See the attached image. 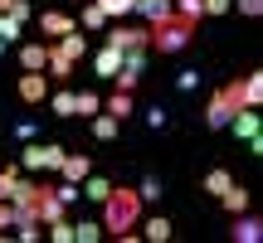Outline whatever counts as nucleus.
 <instances>
[{
  "label": "nucleus",
  "instance_id": "f257e3e1",
  "mask_svg": "<svg viewBox=\"0 0 263 243\" xmlns=\"http://www.w3.org/2000/svg\"><path fill=\"white\" fill-rule=\"evenodd\" d=\"M103 234H127V229H137L141 224V195L137 190H127V185H112L107 190V199H103Z\"/></svg>",
  "mask_w": 263,
  "mask_h": 243
},
{
  "label": "nucleus",
  "instance_id": "f03ea898",
  "mask_svg": "<svg viewBox=\"0 0 263 243\" xmlns=\"http://www.w3.org/2000/svg\"><path fill=\"white\" fill-rule=\"evenodd\" d=\"M190 39H195V19H185V15L156 19V25L146 29V49H156V54H180Z\"/></svg>",
  "mask_w": 263,
  "mask_h": 243
},
{
  "label": "nucleus",
  "instance_id": "7ed1b4c3",
  "mask_svg": "<svg viewBox=\"0 0 263 243\" xmlns=\"http://www.w3.org/2000/svg\"><path fill=\"white\" fill-rule=\"evenodd\" d=\"M239 78L234 83H224V88H215V93H210V103H205V127L210 131H219V127H229V117L239 112Z\"/></svg>",
  "mask_w": 263,
  "mask_h": 243
},
{
  "label": "nucleus",
  "instance_id": "20e7f679",
  "mask_svg": "<svg viewBox=\"0 0 263 243\" xmlns=\"http://www.w3.org/2000/svg\"><path fill=\"white\" fill-rule=\"evenodd\" d=\"M64 156H68L64 146H49V141H25L20 170H29V175H34V170H59V166H64Z\"/></svg>",
  "mask_w": 263,
  "mask_h": 243
},
{
  "label": "nucleus",
  "instance_id": "39448f33",
  "mask_svg": "<svg viewBox=\"0 0 263 243\" xmlns=\"http://www.w3.org/2000/svg\"><path fill=\"white\" fill-rule=\"evenodd\" d=\"M107 44H112L117 54L146 49V29H137V25H122V19H112V25H107Z\"/></svg>",
  "mask_w": 263,
  "mask_h": 243
},
{
  "label": "nucleus",
  "instance_id": "423d86ee",
  "mask_svg": "<svg viewBox=\"0 0 263 243\" xmlns=\"http://www.w3.org/2000/svg\"><path fill=\"white\" fill-rule=\"evenodd\" d=\"M29 209L39 214V224H54V219H64V205H59L54 185H39V190H34V199H29Z\"/></svg>",
  "mask_w": 263,
  "mask_h": 243
},
{
  "label": "nucleus",
  "instance_id": "0eeeda50",
  "mask_svg": "<svg viewBox=\"0 0 263 243\" xmlns=\"http://www.w3.org/2000/svg\"><path fill=\"white\" fill-rule=\"evenodd\" d=\"M229 219H234V229H229V238H234V243H258L263 238V219L258 214L239 209V214H229Z\"/></svg>",
  "mask_w": 263,
  "mask_h": 243
},
{
  "label": "nucleus",
  "instance_id": "6e6552de",
  "mask_svg": "<svg viewBox=\"0 0 263 243\" xmlns=\"http://www.w3.org/2000/svg\"><path fill=\"white\" fill-rule=\"evenodd\" d=\"M44 97H49V78H44V68H39V73H20V103L39 107Z\"/></svg>",
  "mask_w": 263,
  "mask_h": 243
},
{
  "label": "nucleus",
  "instance_id": "1a4fd4ad",
  "mask_svg": "<svg viewBox=\"0 0 263 243\" xmlns=\"http://www.w3.org/2000/svg\"><path fill=\"white\" fill-rule=\"evenodd\" d=\"M39 29L54 34V39H64V34H73V29H78V19L64 15V10H44V15H39Z\"/></svg>",
  "mask_w": 263,
  "mask_h": 243
},
{
  "label": "nucleus",
  "instance_id": "9d476101",
  "mask_svg": "<svg viewBox=\"0 0 263 243\" xmlns=\"http://www.w3.org/2000/svg\"><path fill=\"white\" fill-rule=\"evenodd\" d=\"M239 103H244V107H263V73H258V68L239 78Z\"/></svg>",
  "mask_w": 263,
  "mask_h": 243
},
{
  "label": "nucleus",
  "instance_id": "9b49d317",
  "mask_svg": "<svg viewBox=\"0 0 263 243\" xmlns=\"http://www.w3.org/2000/svg\"><path fill=\"white\" fill-rule=\"evenodd\" d=\"M229 131H234V136H258V107H239L234 117H229Z\"/></svg>",
  "mask_w": 263,
  "mask_h": 243
},
{
  "label": "nucleus",
  "instance_id": "f8f14e48",
  "mask_svg": "<svg viewBox=\"0 0 263 243\" xmlns=\"http://www.w3.org/2000/svg\"><path fill=\"white\" fill-rule=\"evenodd\" d=\"M49 64V44H20V68L25 73H39Z\"/></svg>",
  "mask_w": 263,
  "mask_h": 243
},
{
  "label": "nucleus",
  "instance_id": "ddd939ff",
  "mask_svg": "<svg viewBox=\"0 0 263 243\" xmlns=\"http://www.w3.org/2000/svg\"><path fill=\"white\" fill-rule=\"evenodd\" d=\"M103 112H112L117 121H127L132 112H137V97H132V93H122V88H117L112 97H103Z\"/></svg>",
  "mask_w": 263,
  "mask_h": 243
},
{
  "label": "nucleus",
  "instance_id": "4468645a",
  "mask_svg": "<svg viewBox=\"0 0 263 243\" xmlns=\"http://www.w3.org/2000/svg\"><path fill=\"white\" fill-rule=\"evenodd\" d=\"M59 175H64V180H73V185H83V175H93V160H88V156H64Z\"/></svg>",
  "mask_w": 263,
  "mask_h": 243
},
{
  "label": "nucleus",
  "instance_id": "2eb2a0df",
  "mask_svg": "<svg viewBox=\"0 0 263 243\" xmlns=\"http://www.w3.org/2000/svg\"><path fill=\"white\" fill-rule=\"evenodd\" d=\"M219 205H224L229 214H239V209H249V190L239 185V180H229V185L219 190Z\"/></svg>",
  "mask_w": 263,
  "mask_h": 243
},
{
  "label": "nucleus",
  "instance_id": "dca6fc26",
  "mask_svg": "<svg viewBox=\"0 0 263 243\" xmlns=\"http://www.w3.org/2000/svg\"><path fill=\"white\" fill-rule=\"evenodd\" d=\"M93 68H98V78H112L117 68H122V54H117L112 44H103V49L93 54Z\"/></svg>",
  "mask_w": 263,
  "mask_h": 243
},
{
  "label": "nucleus",
  "instance_id": "f3484780",
  "mask_svg": "<svg viewBox=\"0 0 263 243\" xmlns=\"http://www.w3.org/2000/svg\"><path fill=\"white\" fill-rule=\"evenodd\" d=\"M132 10H137V15H146L151 25H156V19H171V15H176V10H171V0H132Z\"/></svg>",
  "mask_w": 263,
  "mask_h": 243
},
{
  "label": "nucleus",
  "instance_id": "a211bd4d",
  "mask_svg": "<svg viewBox=\"0 0 263 243\" xmlns=\"http://www.w3.org/2000/svg\"><path fill=\"white\" fill-rule=\"evenodd\" d=\"M117 131H122V121L112 112H93V136L98 141H117Z\"/></svg>",
  "mask_w": 263,
  "mask_h": 243
},
{
  "label": "nucleus",
  "instance_id": "6ab92c4d",
  "mask_svg": "<svg viewBox=\"0 0 263 243\" xmlns=\"http://www.w3.org/2000/svg\"><path fill=\"white\" fill-rule=\"evenodd\" d=\"M103 112V97L93 93V88H83V93H73V117H93Z\"/></svg>",
  "mask_w": 263,
  "mask_h": 243
},
{
  "label": "nucleus",
  "instance_id": "aec40b11",
  "mask_svg": "<svg viewBox=\"0 0 263 243\" xmlns=\"http://www.w3.org/2000/svg\"><path fill=\"white\" fill-rule=\"evenodd\" d=\"M171 234H176V229H171L166 214H156V219H146V224H141V238H151V243H166Z\"/></svg>",
  "mask_w": 263,
  "mask_h": 243
},
{
  "label": "nucleus",
  "instance_id": "412c9836",
  "mask_svg": "<svg viewBox=\"0 0 263 243\" xmlns=\"http://www.w3.org/2000/svg\"><path fill=\"white\" fill-rule=\"evenodd\" d=\"M44 103H49L54 117H73V88H59V93H49Z\"/></svg>",
  "mask_w": 263,
  "mask_h": 243
},
{
  "label": "nucleus",
  "instance_id": "4be33fe9",
  "mask_svg": "<svg viewBox=\"0 0 263 243\" xmlns=\"http://www.w3.org/2000/svg\"><path fill=\"white\" fill-rule=\"evenodd\" d=\"M107 190H112V180H103V175H83V190H78V195L103 205V199H107Z\"/></svg>",
  "mask_w": 263,
  "mask_h": 243
},
{
  "label": "nucleus",
  "instance_id": "5701e85b",
  "mask_svg": "<svg viewBox=\"0 0 263 243\" xmlns=\"http://www.w3.org/2000/svg\"><path fill=\"white\" fill-rule=\"evenodd\" d=\"M229 180H234V175H229L224 166H215V170H205V180H200V190H205V195H215V199H219V190H224Z\"/></svg>",
  "mask_w": 263,
  "mask_h": 243
},
{
  "label": "nucleus",
  "instance_id": "b1692460",
  "mask_svg": "<svg viewBox=\"0 0 263 243\" xmlns=\"http://www.w3.org/2000/svg\"><path fill=\"white\" fill-rule=\"evenodd\" d=\"M112 25V19L103 15V5H98V0H83V29H107Z\"/></svg>",
  "mask_w": 263,
  "mask_h": 243
},
{
  "label": "nucleus",
  "instance_id": "393cba45",
  "mask_svg": "<svg viewBox=\"0 0 263 243\" xmlns=\"http://www.w3.org/2000/svg\"><path fill=\"white\" fill-rule=\"evenodd\" d=\"M103 238V224L98 219H83V224H73V243H98Z\"/></svg>",
  "mask_w": 263,
  "mask_h": 243
},
{
  "label": "nucleus",
  "instance_id": "a878e982",
  "mask_svg": "<svg viewBox=\"0 0 263 243\" xmlns=\"http://www.w3.org/2000/svg\"><path fill=\"white\" fill-rule=\"evenodd\" d=\"M44 234L54 243H73V224H68V219H54V224H44Z\"/></svg>",
  "mask_w": 263,
  "mask_h": 243
},
{
  "label": "nucleus",
  "instance_id": "bb28decb",
  "mask_svg": "<svg viewBox=\"0 0 263 243\" xmlns=\"http://www.w3.org/2000/svg\"><path fill=\"white\" fill-rule=\"evenodd\" d=\"M15 180H20V166H5V170H0V199L15 195Z\"/></svg>",
  "mask_w": 263,
  "mask_h": 243
},
{
  "label": "nucleus",
  "instance_id": "cd10ccee",
  "mask_svg": "<svg viewBox=\"0 0 263 243\" xmlns=\"http://www.w3.org/2000/svg\"><path fill=\"white\" fill-rule=\"evenodd\" d=\"M171 10H176V15H185V19H195V25H200V15H205V5H200V0H176Z\"/></svg>",
  "mask_w": 263,
  "mask_h": 243
},
{
  "label": "nucleus",
  "instance_id": "c85d7f7f",
  "mask_svg": "<svg viewBox=\"0 0 263 243\" xmlns=\"http://www.w3.org/2000/svg\"><path fill=\"white\" fill-rule=\"evenodd\" d=\"M103 5V15L107 19H122V15H132V0H98Z\"/></svg>",
  "mask_w": 263,
  "mask_h": 243
},
{
  "label": "nucleus",
  "instance_id": "c756f323",
  "mask_svg": "<svg viewBox=\"0 0 263 243\" xmlns=\"http://www.w3.org/2000/svg\"><path fill=\"white\" fill-rule=\"evenodd\" d=\"M54 195H59V205H73V199H78V185H73V180H59V185H54Z\"/></svg>",
  "mask_w": 263,
  "mask_h": 243
},
{
  "label": "nucleus",
  "instance_id": "7c9ffc66",
  "mask_svg": "<svg viewBox=\"0 0 263 243\" xmlns=\"http://www.w3.org/2000/svg\"><path fill=\"white\" fill-rule=\"evenodd\" d=\"M137 195H141V205H146V199H161V180H156V175H146V180L137 185Z\"/></svg>",
  "mask_w": 263,
  "mask_h": 243
},
{
  "label": "nucleus",
  "instance_id": "2f4dec72",
  "mask_svg": "<svg viewBox=\"0 0 263 243\" xmlns=\"http://www.w3.org/2000/svg\"><path fill=\"white\" fill-rule=\"evenodd\" d=\"M0 39H5V44H15V39H20V19L0 15Z\"/></svg>",
  "mask_w": 263,
  "mask_h": 243
},
{
  "label": "nucleus",
  "instance_id": "473e14b6",
  "mask_svg": "<svg viewBox=\"0 0 263 243\" xmlns=\"http://www.w3.org/2000/svg\"><path fill=\"white\" fill-rule=\"evenodd\" d=\"M5 15H10V19H20V25H25V19L34 15V10H29V0H10V10H5Z\"/></svg>",
  "mask_w": 263,
  "mask_h": 243
},
{
  "label": "nucleus",
  "instance_id": "72a5a7b5",
  "mask_svg": "<svg viewBox=\"0 0 263 243\" xmlns=\"http://www.w3.org/2000/svg\"><path fill=\"white\" fill-rule=\"evenodd\" d=\"M229 5H239V15H249V19L263 15V0H229Z\"/></svg>",
  "mask_w": 263,
  "mask_h": 243
},
{
  "label": "nucleus",
  "instance_id": "f704fd0d",
  "mask_svg": "<svg viewBox=\"0 0 263 243\" xmlns=\"http://www.w3.org/2000/svg\"><path fill=\"white\" fill-rule=\"evenodd\" d=\"M200 5H205V15H229V10H234L229 0H200Z\"/></svg>",
  "mask_w": 263,
  "mask_h": 243
},
{
  "label": "nucleus",
  "instance_id": "c9c22d12",
  "mask_svg": "<svg viewBox=\"0 0 263 243\" xmlns=\"http://www.w3.org/2000/svg\"><path fill=\"white\" fill-rule=\"evenodd\" d=\"M195 83H200V78H195V68H185V73H176V88H180V93H190Z\"/></svg>",
  "mask_w": 263,
  "mask_h": 243
},
{
  "label": "nucleus",
  "instance_id": "e433bc0d",
  "mask_svg": "<svg viewBox=\"0 0 263 243\" xmlns=\"http://www.w3.org/2000/svg\"><path fill=\"white\" fill-rule=\"evenodd\" d=\"M34 131H39L34 121H20V127H15V136H20V141H34Z\"/></svg>",
  "mask_w": 263,
  "mask_h": 243
},
{
  "label": "nucleus",
  "instance_id": "4c0bfd02",
  "mask_svg": "<svg viewBox=\"0 0 263 243\" xmlns=\"http://www.w3.org/2000/svg\"><path fill=\"white\" fill-rule=\"evenodd\" d=\"M5 10H10V0H0V15H5Z\"/></svg>",
  "mask_w": 263,
  "mask_h": 243
},
{
  "label": "nucleus",
  "instance_id": "58836bf2",
  "mask_svg": "<svg viewBox=\"0 0 263 243\" xmlns=\"http://www.w3.org/2000/svg\"><path fill=\"white\" fill-rule=\"evenodd\" d=\"M0 54H5V39H0Z\"/></svg>",
  "mask_w": 263,
  "mask_h": 243
}]
</instances>
